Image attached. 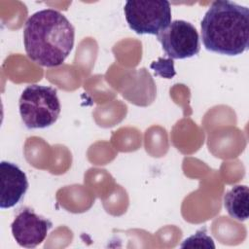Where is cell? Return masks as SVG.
<instances>
[{"instance_id": "6da1fadb", "label": "cell", "mask_w": 249, "mask_h": 249, "mask_svg": "<svg viewBox=\"0 0 249 249\" xmlns=\"http://www.w3.org/2000/svg\"><path fill=\"white\" fill-rule=\"evenodd\" d=\"M74 42V26L56 10H40L25 22L23 44L26 54L41 66L61 65L70 54Z\"/></svg>"}, {"instance_id": "7a4b0ae2", "label": "cell", "mask_w": 249, "mask_h": 249, "mask_svg": "<svg viewBox=\"0 0 249 249\" xmlns=\"http://www.w3.org/2000/svg\"><path fill=\"white\" fill-rule=\"evenodd\" d=\"M201 40L207 51L238 55L249 48V9L228 0L214 1L201 20Z\"/></svg>"}, {"instance_id": "3957f363", "label": "cell", "mask_w": 249, "mask_h": 249, "mask_svg": "<svg viewBox=\"0 0 249 249\" xmlns=\"http://www.w3.org/2000/svg\"><path fill=\"white\" fill-rule=\"evenodd\" d=\"M23 124L29 129L46 128L58 119L61 106L55 89L49 86L29 85L18 100Z\"/></svg>"}, {"instance_id": "277c9868", "label": "cell", "mask_w": 249, "mask_h": 249, "mask_svg": "<svg viewBox=\"0 0 249 249\" xmlns=\"http://www.w3.org/2000/svg\"><path fill=\"white\" fill-rule=\"evenodd\" d=\"M124 12L129 28L140 35L158 36L171 23L170 3L165 0H129Z\"/></svg>"}, {"instance_id": "5b68a950", "label": "cell", "mask_w": 249, "mask_h": 249, "mask_svg": "<svg viewBox=\"0 0 249 249\" xmlns=\"http://www.w3.org/2000/svg\"><path fill=\"white\" fill-rule=\"evenodd\" d=\"M165 54L171 59H185L197 54L200 39L196 27L182 19L171 21L169 26L157 36Z\"/></svg>"}, {"instance_id": "8992f818", "label": "cell", "mask_w": 249, "mask_h": 249, "mask_svg": "<svg viewBox=\"0 0 249 249\" xmlns=\"http://www.w3.org/2000/svg\"><path fill=\"white\" fill-rule=\"evenodd\" d=\"M53 223L39 216L30 208L21 209L11 225L12 234L17 243L25 248H34L47 237Z\"/></svg>"}, {"instance_id": "52a82bcc", "label": "cell", "mask_w": 249, "mask_h": 249, "mask_svg": "<svg viewBox=\"0 0 249 249\" xmlns=\"http://www.w3.org/2000/svg\"><path fill=\"white\" fill-rule=\"evenodd\" d=\"M0 207L8 209L17 205L28 189L26 174L15 163L0 162Z\"/></svg>"}, {"instance_id": "ba28073f", "label": "cell", "mask_w": 249, "mask_h": 249, "mask_svg": "<svg viewBox=\"0 0 249 249\" xmlns=\"http://www.w3.org/2000/svg\"><path fill=\"white\" fill-rule=\"evenodd\" d=\"M248 202L249 190L246 185H236L224 196V206L228 214L240 222L248 219Z\"/></svg>"}, {"instance_id": "9c48e42d", "label": "cell", "mask_w": 249, "mask_h": 249, "mask_svg": "<svg viewBox=\"0 0 249 249\" xmlns=\"http://www.w3.org/2000/svg\"><path fill=\"white\" fill-rule=\"evenodd\" d=\"M182 248H215L213 239L206 233L205 229L197 231L195 234L186 238L181 244Z\"/></svg>"}]
</instances>
